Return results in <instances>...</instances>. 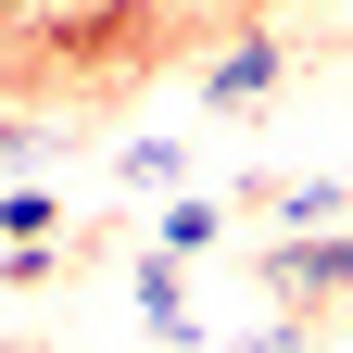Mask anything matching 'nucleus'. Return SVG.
Wrapping results in <instances>:
<instances>
[{"mask_svg": "<svg viewBox=\"0 0 353 353\" xmlns=\"http://www.w3.org/2000/svg\"><path fill=\"white\" fill-rule=\"evenodd\" d=\"M265 88H278V51H228V63H214V101H228V114H252Z\"/></svg>", "mask_w": 353, "mask_h": 353, "instance_id": "1", "label": "nucleus"}, {"mask_svg": "<svg viewBox=\"0 0 353 353\" xmlns=\"http://www.w3.org/2000/svg\"><path fill=\"white\" fill-rule=\"evenodd\" d=\"M353 190H341V176H303V190H290V228H328V214H341Z\"/></svg>", "mask_w": 353, "mask_h": 353, "instance_id": "2", "label": "nucleus"}]
</instances>
